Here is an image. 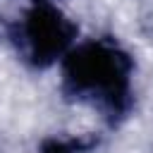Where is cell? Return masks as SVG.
I'll return each instance as SVG.
<instances>
[{
	"label": "cell",
	"instance_id": "obj_2",
	"mask_svg": "<svg viewBox=\"0 0 153 153\" xmlns=\"http://www.w3.org/2000/svg\"><path fill=\"white\" fill-rule=\"evenodd\" d=\"M12 38L19 55L33 67H50L74 48L76 24L53 2L36 0L14 24Z\"/></svg>",
	"mask_w": 153,
	"mask_h": 153
},
{
	"label": "cell",
	"instance_id": "obj_1",
	"mask_svg": "<svg viewBox=\"0 0 153 153\" xmlns=\"http://www.w3.org/2000/svg\"><path fill=\"white\" fill-rule=\"evenodd\" d=\"M134 60L110 38L74 45L62 60V88L69 98L91 103L108 117H122L131 105Z\"/></svg>",
	"mask_w": 153,
	"mask_h": 153
},
{
	"label": "cell",
	"instance_id": "obj_4",
	"mask_svg": "<svg viewBox=\"0 0 153 153\" xmlns=\"http://www.w3.org/2000/svg\"><path fill=\"white\" fill-rule=\"evenodd\" d=\"M41 2H50V0H41Z\"/></svg>",
	"mask_w": 153,
	"mask_h": 153
},
{
	"label": "cell",
	"instance_id": "obj_3",
	"mask_svg": "<svg viewBox=\"0 0 153 153\" xmlns=\"http://www.w3.org/2000/svg\"><path fill=\"white\" fill-rule=\"evenodd\" d=\"M86 146L81 141H72V139H48L43 141L38 153H81Z\"/></svg>",
	"mask_w": 153,
	"mask_h": 153
}]
</instances>
